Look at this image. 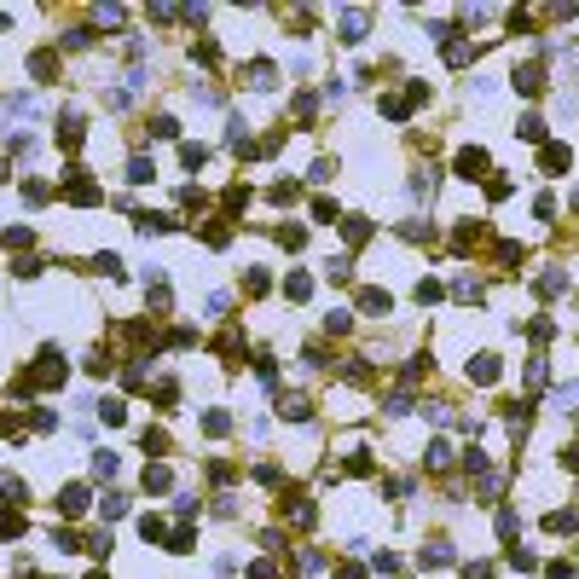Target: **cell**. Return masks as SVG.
Here are the masks:
<instances>
[{
  "label": "cell",
  "instance_id": "obj_1",
  "mask_svg": "<svg viewBox=\"0 0 579 579\" xmlns=\"http://www.w3.org/2000/svg\"><path fill=\"white\" fill-rule=\"evenodd\" d=\"M394 301H389V290H359V313H371V319H382Z\"/></svg>",
  "mask_w": 579,
  "mask_h": 579
},
{
  "label": "cell",
  "instance_id": "obj_2",
  "mask_svg": "<svg viewBox=\"0 0 579 579\" xmlns=\"http://www.w3.org/2000/svg\"><path fill=\"white\" fill-rule=\"evenodd\" d=\"M481 168H487V151H458V174L463 180H481Z\"/></svg>",
  "mask_w": 579,
  "mask_h": 579
},
{
  "label": "cell",
  "instance_id": "obj_3",
  "mask_svg": "<svg viewBox=\"0 0 579 579\" xmlns=\"http://www.w3.org/2000/svg\"><path fill=\"white\" fill-rule=\"evenodd\" d=\"M539 87H544L539 64H516V93H539Z\"/></svg>",
  "mask_w": 579,
  "mask_h": 579
},
{
  "label": "cell",
  "instance_id": "obj_4",
  "mask_svg": "<svg viewBox=\"0 0 579 579\" xmlns=\"http://www.w3.org/2000/svg\"><path fill=\"white\" fill-rule=\"evenodd\" d=\"M498 377V359H492V353H475V359H470V382H492Z\"/></svg>",
  "mask_w": 579,
  "mask_h": 579
},
{
  "label": "cell",
  "instance_id": "obj_5",
  "mask_svg": "<svg viewBox=\"0 0 579 579\" xmlns=\"http://www.w3.org/2000/svg\"><path fill=\"white\" fill-rule=\"evenodd\" d=\"M278 411H284V417H296V423H308V417H313V406H308L301 394H284V400H278Z\"/></svg>",
  "mask_w": 579,
  "mask_h": 579
},
{
  "label": "cell",
  "instance_id": "obj_6",
  "mask_svg": "<svg viewBox=\"0 0 579 579\" xmlns=\"http://www.w3.org/2000/svg\"><path fill=\"white\" fill-rule=\"evenodd\" d=\"M365 12H342V41H365Z\"/></svg>",
  "mask_w": 579,
  "mask_h": 579
},
{
  "label": "cell",
  "instance_id": "obj_7",
  "mask_svg": "<svg viewBox=\"0 0 579 579\" xmlns=\"http://www.w3.org/2000/svg\"><path fill=\"white\" fill-rule=\"evenodd\" d=\"M348 272H353L348 255H330V261H325V278H330V284H348Z\"/></svg>",
  "mask_w": 579,
  "mask_h": 579
},
{
  "label": "cell",
  "instance_id": "obj_8",
  "mask_svg": "<svg viewBox=\"0 0 579 579\" xmlns=\"http://www.w3.org/2000/svg\"><path fill=\"white\" fill-rule=\"evenodd\" d=\"M568 163H573V157H568V145H544V168H551V174H562Z\"/></svg>",
  "mask_w": 579,
  "mask_h": 579
},
{
  "label": "cell",
  "instance_id": "obj_9",
  "mask_svg": "<svg viewBox=\"0 0 579 579\" xmlns=\"http://www.w3.org/2000/svg\"><path fill=\"white\" fill-rule=\"evenodd\" d=\"M87 510V487H64V516H82Z\"/></svg>",
  "mask_w": 579,
  "mask_h": 579
},
{
  "label": "cell",
  "instance_id": "obj_10",
  "mask_svg": "<svg viewBox=\"0 0 579 579\" xmlns=\"http://www.w3.org/2000/svg\"><path fill=\"white\" fill-rule=\"evenodd\" d=\"M272 75H278V70H272L267 58H255V64H249V87H272Z\"/></svg>",
  "mask_w": 579,
  "mask_h": 579
},
{
  "label": "cell",
  "instance_id": "obj_11",
  "mask_svg": "<svg viewBox=\"0 0 579 579\" xmlns=\"http://www.w3.org/2000/svg\"><path fill=\"white\" fill-rule=\"evenodd\" d=\"M168 487V470L163 463H145V492H163Z\"/></svg>",
  "mask_w": 579,
  "mask_h": 579
},
{
  "label": "cell",
  "instance_id": "obj_12",
  "mask_svg": "<svg viewBox=\"0 0 579 579\" xmlns=\"http://www.w3.org/2000/svg\"><path fill=\"white\" fill-rule=\"evenodd\" d=\"M342 232H348V244H365V238H371V220L353 215V220H342Z\"/></svg>",
  "mask_w": 579,
  "mask_h": 579
},
{
  "label": "cell",
  "instance_id": "obj_13",
  "mask_svg": "<svg viewBox=\"0 0 579 579\" xmlns=\"http://www.w3.org/2000/svg\"><path fill=\"white\" fill-rule=\"evenodd\" d=\"M429 562H434V568H440V562H452V544H440V539L423 544V568H429Z\"/></svg>",
  "mask_w": 579,
  "mask_h": 579
},
{
  "label": "cell",
  "instance_id": "obj_14",
  "mask_svg": "<svg viewBox=\"0 0 579 579\" xmlns=\"http://www.w3.org/2000/svg\"><path fill=\"white\" fill-rule=\"evenodd\" d=\"M151 174H157V163H145V157H134V163H127V180H134V186H145Z\"/></svg>",
  "mask_w": 579,
  "mask_h": 579
},
{
  "label": "cell",
  "instance_id": "obj_15",
  "mask_svg": "<svg viewBox=\"0 0 579 579\" xmlns=\"http://www.w3.org/2000/svg\"><path fill=\"white\" fill-rule=\"evenodd\" d=\"M544 527H551V533H573V516H568V510H551V516H544Z\"/></svg>",
  "mask_w": 579,
  "mask_h": 579
},
{
  "label": "cell",
  "instance_id": "obj_16",
  "mask_svg": "<svg viewBox=\"0 0 579 579\" xmlns=\"http://www.w3.org/2000/svg\"><path fill=\"white\" fill-rule=\"evenodd\" d=\"M516 134H522V139H544V122H539V116H522Z\"/></svg>",
  "mask_w": 579,
  "mask_h": 579
},
{
  "label": "cell",
  "instance_id": "obj_17",
  "mask_svg": "<svg viewBox=\"0 0 579 579\" xmlns=\"http://www.w3.org/2000/svg\"><path fill=\"white\" fill-rule=\"evenodd\" d=\"M139 446H145V452H163L168 434H163V429H145V434H139Z\"/></svg>",
  "mask_w": 579,
  "mask_h": 579
},
{
  "label": "cell",
  "instance_id": "obj_18",
  "mask_svg": "<svg viewBox=\"0 0 579 579\" xmlns=\"http://www.w3.org/2000/svg\"><path fill=\"white\" fill-rule=\"evenodd\" d=\"M18 533H24V522L12 516V510H0V539H18Z\"/></svg>",
  "mask_w": 579,
  "mask_h": 579
},
{
  "label": "cell",
  "instance_id": "obj_19",
  "mask_svg": "<svg viewBox=\"0 0 579 579\" xmlns=\"http://www.w3.org/2000/svg\"><path fill=\"white\" fill-rule=\"evenodd\" d=\"M284 290H290V301H308V290H313V284L301 278V272H290V284H284Z\"/></svg>",
  "mask_w": 579,
  "mask_h": 579
},
{
  "label": "cell",
  "instance_id": "obj_20",
  "mask_svg": "<svg viewBox=\"0 0 579 579\" xmlns=\"http://www.w3.org/2000/svg\"><path fill=\"white\" fill-rule=\"evenodd\" d=\"M203 157H208L203 145H180V163H186V168H203Z\"/></svg>",
  "mask_w": 579,
  "mask_h": 579
},
{
  "label": "cell",
  "instance_id": "obj_21",
  "mask_svg": "<svg viewBox=\"0 0 579 579\" xmlns=\"http://www.w3.org/2000/svg\"><path fill=\"white\" fill-rule=\"evenodd\" d=\"M446 458H452V452H446V440H434L429 446V470H446Z\"/></svg>",
  "mask_w": 579,
  "mask_h": 579
},
{
  "label": "cell",
  "instance_id": "obj_22",
  "mask_svg": "<svg viewBox=\"0 0 579 579\" xmlns=\"http://www.w3.org/2000/svg\"><path fill=\"white\" fill-rule=\"evenodd\" d=\"M139 533L145 539H163V516H139Z\"/></svg>",
  "mask_w": 579,
  "mask_h": 579
},
{
  "label": "cell",
  "instance_id": "obj_23",
  "mask_svg": "<svg viewBox=\"0 0 579 579\" xmlns=\"http://www.w3.org/2000/svg\"><path fill=\"white\" fill-rule=\"evenodd\" d=\"M93 475H116V458H110V452H93Z\"/></svg>",
  "mask_w": 579,
  "mask_h": 579
},
{
  "label": "cell",
  "instance_id": "obj_24",
  "mask_svg": "<svg viewBox=\"0 0 579 579\" xmlns=\"http://www.w3.org/2000/svg\"><path fill=\"white\" fill-rule=\"evenodd\" d=\"M0 180H6V163H0Z\"/></svg>",
  "mask_w": 579,
  "mask_h": 579
},
{
  "label": "cell",
  "instance_id": "obj_25",
  "mask_svg": "<svg viewBox=\"0 0 579 579\" xmlns=\"http://www.w3.org/2000/svg\"><path fill=\"white\" fill-rule=\"evenodd\" d=\"M93 579H105V573H93Z\"/></svg>",
  "mask_w": 579,
  "mask_h": 579
}]
</instances>
